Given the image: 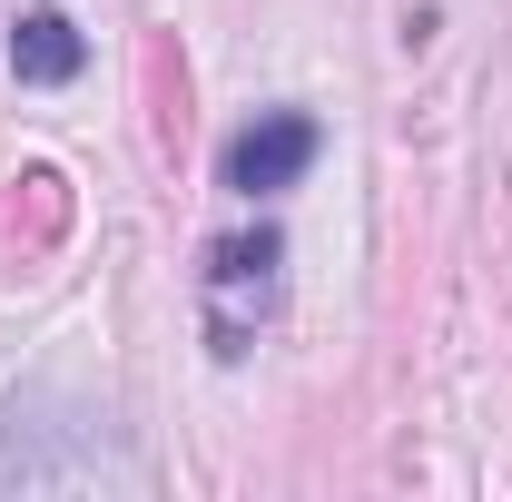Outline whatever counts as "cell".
Instances as JSON below:
<instances>
[{
  "label": "cell",
  "mask_w": 512,
  "mask_h": 502,
  "mask_svg": "<svg viewBox=\"0 0 512 502\" xmlns=\"http://www.w3.org/2000/svg\"><path fill=\"white\" fill-rule=\"evenodd\" d=\"M276 266H286V237L276 227L207 247V335H217V355H247L256 325L276 315Z\"/></svg>",
  "instance_id": "1"
},
{
  "label": "cell",
  "mask_w": 512,
  "mask_h": 502,
  "mask_svg": "<svg viewBox=\"0 0 512 502\" xmlns=\"http://www.w3.org/2000/svg\"><path fill=\"white\" fill-rule=\"evenodd\" d=\"M306 168H316V119L306 109H266L256 128L227 138V188L237 197H276V188H296Z\"/></svg>",
  "instance_id": "2"
},
{
  "label": "cell",
  "mask_w": 512,
  "mask_h": 502,
  "mask_svg": "<svg viewBox=\"0 0 512 502\" xmlns=\"http://www.w3.org/2000/svg\"><path fill=\"white\" fill-rule=\"evenodd\" d=\"M79 60H89V40L69 30L60 10H30V20L10 30V69H20L30 89H60V79H79Z\"/></svg>",
  "instance_id": "3"
}]
</instances>
